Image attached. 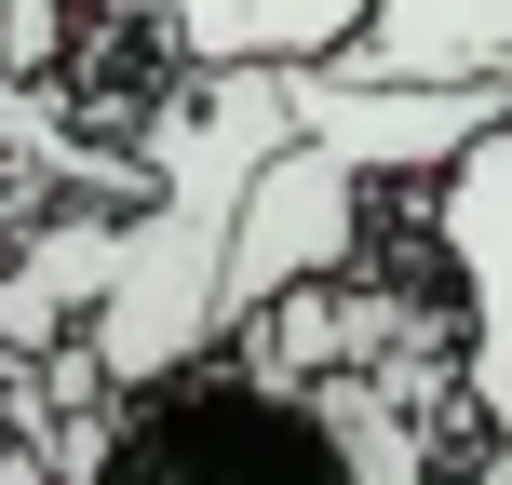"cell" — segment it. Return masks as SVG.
<instances>
[{"label":"cell","mask_w":512,"mask_h":485,"mask_svg":"<svg viewBox=\"0 0 512 485\" xmlns=\"http://www.w3.org/2000/svg\"><path fill=\"white\" fill-rule=\"evenodd\" d=\"M432 485H512V459H499V445H486V432H472V445H459V459H432Z\"/></svg>","instance_id":"ba28073f"},{"label":"cell","mask_w":512,"mask_h":485,"mask_svg":"<svg viewBox=\"0 0 512 485\" xmlns=\"http://www.w3.org/2000/svg\"><path fill=\"white\" fill-rule=\"evenodd\" d=\"M364 243H378V189H364L351 162H324V149H283L270 176L243 189V230H230V283H216V324L243 337L256 310L351 283V270H364ZM230 337H216V351H230Z\"/></svg>","instance_id":"3957f363"},{"label":"cell","mask_w":512,"mask_h":485,"mask_svg":"<svg viewBox=\"0 0 512 485\" xmlns=\"http://www.w3.org/2000/svg\"><path fill=\"white\" fill-rule=\"evenodd\" d=\"M81 485H351V472H337V432L310 391L256 378L243 351H203L95 418Z\"/></svg>","instance_id":"7a4b0ae2"},{"label":"cell","mask_w":512,"mask_h":485,"mask_svg":"<svg viewBox=\"0 0 512 485\" xmlns=\"http://www.w3.org/2000/svg\"><path fill=\"white\" fill-rule=\"evenodd\" d=\"M122 27L189 54V81L216 68H337V41L364 27V0H108Z\"/></svg>","instance_id":"52a82bcc"},{"label":"cell","mask_w":512,"mask_h":485,"mask_svg":"<svg viewBox=\"0 0 512 485\" xmlns=\"http://www.w3.org/2000/svg\"><path fill=\"white\" fill-rule=\"evenodd\" d=\"M283 149H297V68H216V81H176V95L149 108V189H135V216H122L95 324L68 337L108 405L149 391V378H176V364H203L216 337H230L216 324L230 230H243V189L270 176Z\"/></svg>","instance_id":"6da1fadb"},{"label":"cell","mask_w":512,"mask_h":485,"mask_svg":"<svg viewBox=\"0 0 512 485\" xmlns=\"http://www.w3.org/2000/svg\"><path fill=\"white\" fill-rule=\"evenodd\" d=\"M324 81H405V95H512V0H364Z\"/></svg>","instance_id":"8992f818"},{"label":"cell","mask_w":512,"mask_h":485,"mask_svg":"<svg viewBox=\"0 0 512 485\" xmlns=\"http://www.w3.org/2000/svg\"><path fill=\"white\" fill-rule=\"evenodd\" d=\"M512 95H405V81H324L297 68V149L351 162L364 189H432L459 149H486Z\"/></svg>","instance_id":"5b68a950"},{"label":"cell","mask_w":512,"mask_h":485,"mask_svg":"<svg viewBox=\"0 0 512 485\" xmlns=\"http://www.w3.org/2000/svg\"><path fill=\"white\" fill-rule=\"evenodd\" d=\"M418 203H432V270L459 297V405L512 459V122L486 149H459Z\"/></svg>","instance_id":"277c9868"}]
</instances>
